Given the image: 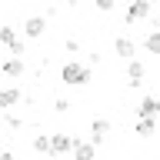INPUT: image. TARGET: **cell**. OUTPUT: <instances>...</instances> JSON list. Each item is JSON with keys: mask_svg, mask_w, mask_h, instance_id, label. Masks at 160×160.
Wrapping results in <instances>:
<instances>
[{"mask_svg": "<svg viewBox=\"0 0 160 160\" xmlns=\"http://www.w3.org/2000/svg\"><path fill=\"white\" fill-rule=\"evenodd\" d=\"M150 23H153V27H160V13H153V17H150Z\"/></svg>", "mask_w": 160, "mask_h": 160, "instance_id": "cell-20", "label": "cell"}, {"mask_svg": "<svg viewBox=\"0 0 160 160\" xmlns=\"http://www.w3.org/2000/svg\"><path fill=\"white\" fill-rule=\"evenodd\" d=\"M150 0H130V7H127V23H137V20H147L150 17Z\"/></svg>", "mask_w": 160, "mask_h": 160, "instance_id": "cell-6", "label": "cell"}, {"mask_svg": "<svg viewBox=\"0 0 160 160\" xmlns=\"http://www.w3.org/2000/svg\"><path fill=\"white\" fill-rule=\"evenodd\" d=\"M63 3H67V7H77V3H80V0H63Z\"/></svg>", "mask_w": 160, "mask_h": 160, "instance_id": "cell-21", "label": "cell"}, {"mask_svg": "<svg viewBox=\"0 0 160 160\" xmlns=\"http://www.w3.org/2000/svg\"><path fill=\"white\" fill-rule=\"evenodd\" d=\"M23 70H27V63L20 60V53H10L3 63H0V73L3 77H10V80H17V77H23Z\"/></svg>", "mask_w": 160, "mask_h": 160, "instance_id": "cell-3", "label": "cell"}, {"mask_svg": "<svg viewBox=\"0 0 160 160\" xmlns=\"http://www.w3.org/2000/svg\"><path fill=\"white\" fill-rule=\"evenodd\" d=\"M63 47H67L70 53H77V50H80V43H77V40H73V37H70V40H63Z\"/></svg>", "mask_w": 160, "mask_h": 160, "instance_id": "cell-17", "label": "cell"}, {"mask_svg": "<svg viewBox=\"0 0 160 160\" xmlns=\"http://www.w3.org/2000/svg\"><path fill=\"white\" fill-rule=\"evenodd\" d=\"M33 150L50 157V137H47V133H37V137H33Z\"/></svg>", "mask_w": 160, "mask_h": 160, "instance_id": "cell-15", "label": "cell"}, {"mask_svg": "<svg viewBox=\"0 0 160 160\" xmlns=\"http://www.w3.org/2000/svg\"><path fill=\"white\" fill-rule=\"evenodd\" d=\"M143 50H147V53H157V57H160V27H153L147 37H143Z\"/></svg>", "mask_w": 160, "mask_h": 160, "instance_id": "cell-14", "label": "cell"}, {"mask_svg": "<svg viewBox=\"0 0 160 160\" xmlns=\"http://www.w3.org/2000/svg\"><path fill=\"white\" fill-rule=\"evenodd\" d=\"M73 147V137L70 133H50V157H63Z\"/></svg>", "mask_w": 160, "mask_h": 160, "instance_id": "cell-5", "label": "cell"}, {"mask_svg": "<svg viewBox=\"0 0 160 160\" xmlns=\"http://www.w3.org/2000/svg\"><path fill=\"white\" fill-rule=\"evenodd\" d=\"M70 153H73L77 160H93L97 157V143H93V140H73Z\"/></svg>", "mask_w": 160, "mask_h": 160, "instance_id": "cell-8", "label": "cell"}, {"mask_svg": "<svg viewBox=\"0 0 160 160\" xmlns=\"http://www.w3.org/2000/svg\"><path fill=\"white\" fill-rule=\"evenodd\" d=\"M0 43L10 50V53H23V43L17 40V33H13V27H0Z\"/></svg>", "mask_w": 160, "mask_h": 160, "instance_id": "cell-9", "label": "cell"}, {"mask_svg": "<svg viewBox=\"0 0 160 160\" xmlns=\"http://www.w3.org/2000/svg\"><path fill=\"white\" fill-rule=\"evenodd\" d=\"M90 67L87 63H80V60H67L63 67H60V80L67 83V87H83V83H90Z\"/></svg>", "mask_w": 160, "mask_h": 160, "instance_id": "cell-1", "label": "cell"}, {"mask_svg": "<svg viewBox=\"0 0 160 160\" xmlns=\"http://www.w3.org/2000/svg\"><path fill=\"white\" fill-rule=\"evenodd\" d=\"M110 133H113V123H110L107 117H97L93 123H90V140H93V143H103V140H110Z\"/></svg>", "mask_w": 160, "mask_h": 160, "instance_id": "cell-4", "label": "cell"}, {"mask_svg": "<svg viewBox=\"0 0 160 160\" xmlns=\"http://www.w3.org/2000/svg\"><path fill=\"white\" fill-rule=\"evenodd\" d=\"M43 30H47V17H27V20H23V37H27V40L43 37Z\"/></svg>", "mask_w": 160, "mask_h": 160, "instance_id": "cell-7", "label": "cell"}, {"mask_svg": "<svg viewBox=\"0 0 160 160\" xmlns=\"http://www.w3.org/2000/svg\"><path fill=\"white\" fill-rule=\"evenodd\" d=\"M17 103H20V90L17 87L0 90V110H10V107H17Z\"/></svg>", "mask_w": 160, "mask_h": 160, "instance_id": "cell-13", "label": "cell"}, {"mask_svg": "<svg viewBox=\"0 0 160 160\" xmlns=\"http://www.w3.org/2000/svg\"><path fill=\"white\" fill-rule=\"evenodd\" d=\"M113 53L123 57V60H130L133 53H137V43H133L130 37H117V40H113Z\"/></svg>", "mask_w": 160, "mask_h": 160, "instance_id": "cell-10", "label": "cell"}, {"mask_svg": "<svg viewBox=\"0 0 160 160\" xmlns=\"http://www.w3.org/2000/svg\"><path fill=\"white\" fill-rule=\"evenodd\" d=\"M143 77H147V67H143L137 57H130V60H127V87L137 90L140 83H143Z\"/></svg>", "mask_w": 160, "mask_h": 160, "instance_id": "cell-2", "label": "cell"}, {"mask_svg": "<svg viewBox=\"0 0 160 160\" xmlns=\"http://www.w3.org/2000/svg\"><path fill=\"white\" fill-rule=\"evenodd\" d=\"M157 113H160V97H157Z\"/></svg>", "mask_w": 160, "mask_h": 160, "instance_id": "cell-22", "label": "cell"}, {"mask_svg": "<svg viewBox=\"0 0 160 160\" xmlns=\"http://www.w3.org/2000/svg\"><path fill=\"white\" fill-rule=\"evenodd\" d=\"M7 127H13V130H17V127H20V117H13V113H7Z\"/></svg>", "mask_w": 160, "mask_h": 160, "instance_id": "cell-19", "label": "cell"}, {"mask_svg": "<svg viewBox=\"0 0 160 160\" xmlns=\"http://www.w3.org/2000/svg\"><path fill=\"white\" fill-rule=\"evenodd\" d=\"M153 130H157V120H153V117H137L133 133H140V137H153Z\"/></svg>", "mask_w": 160, "mask_h": 160, "instance_id": "cell-12", "label": "cell"}, {"mask_svg": "<svg viewBox=\"0 0 160 160\" xmlns=\"http://www.w3.org/2000/svg\"><path fill=\"white\" fill-rule=\"evenodd\" d=\"M53 107H57V113H67V110H70V100H57Z\"/></svg>", "mask_w": 160, "mask_h": 160, "instance_id": "cell-18", "label": "cell"}, {"mask_svg": "<svg viewBox=\"0 0 160 160\" xmlns=\"http://www.w3.org/2000/svg\"><path fill=\"white\" fill-rule=\"evenodd\" d=\"M93 7H97L100 13H110V10L117 7V0H93Z\"/></svg>", "mask_w": 160, "mask_h": 160, "instance_id": "cell-16", "label": "cell"}, {"mask_svg": "<svg viewBox=\"0 0 160 160\" xmlns=\"http://www.w3.org/2000/svg\"><path fill=\"white\" fill-rule=\"evenodd\" d=\"M133 110H137V117H157V97L143 93V97H140V103H137Z\"/></svg>", "mask_w": 160, "mask_h": 160, "instance_id": "cell-11", "label": "cell"}]
</instances>
